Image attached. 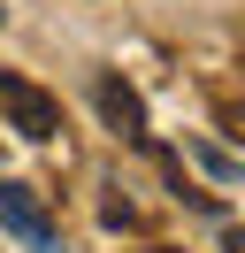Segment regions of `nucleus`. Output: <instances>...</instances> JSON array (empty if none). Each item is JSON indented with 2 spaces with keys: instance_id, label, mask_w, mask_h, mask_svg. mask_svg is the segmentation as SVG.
Masks as SVG:
<instances>
[{
  "instance_id": "5",
  "label": "nucleus",
  "mask_w": 245,
  "mask_h": 253,
  "mask_svg": "<svg viewBox=\"0 0 245 253\" xmlns=\"http://www.w3.org/2000/svg\"><path fill=\"white\" fill-rule=\"evenodd\" d=\"M222 253H245V230H230V238H222Z\"/></svg>"
},
{
  "instance_id": "7",
  "label": "nucleus",
  "mask_w": 245,
  "mask_h": 253,
  "mask_svg": "<svg viewBox=\"0 0 245 253\" xmlns=\"http://www.w3.org/2000/svg\"><path fill=\"white\" fill-rule=\"evenodd\" d=\"M0 16H8V8H0Z\"/></svg>"
},
{
  "instance_id": "2",
  "label": "nucleus",
  "mask_w": 245,
  "mask_h": 253,
  "mask_svg": "<svg viewBox=\"0 0 245 253\" xmlns=\"http://www.w3.org/2000/svg\"><path fill=\"white\" fill-rule=\"evenodd\" d=\"M0 123L23 146H46V138H61V100L46 92V84L15 77V69H0Z\"/></svg>"
},
{
  "instance_id": "1",
  "label": "nucleus",
  "mask_w": 245,
  "mask_h": 253,
  "mask_svg": "<svg viewBox=\"0 0 245 253\" xmlns=\"http://www.w3.org/2000/svg\"><path fill=\"white\" fill-rule=\"evenodd\" d=\"M0 230H8L23 253H69V246H61L54 207H46V192L23 184V176H0Z\"/></svg>"
},
{
  "instance_id": "3",
  "label": "nucleus",
  "mask_w": 245,
  "mask_h": 253,
  "mask_svg": "<svg viewBox=\"0 0 245 253\" xmlns=\"http://www.w3.org/2000/svg\"><path fill=\"white\" fill-rule=\"evenodd\" d=\"M92 100H100V115H107V130L115 138H146V100H138V84H122V77H92Z\"/></svg>"
},
{
  "instance_id": "6",
  "label": "nucleus",
  "mask_w": 245,
  "mask_h": 253,
  "mask_svg": "<svg viewBox=\"0 0 245 253\" xmlns=\"http://www.w3.org/2000/svg\"><path fill=\"white\" fill-rule=\"evenodd\" d=\"M153 253H184V246H153Z\"/></svg>"
},
{
  "instance_id": "4",
  "label": "nucleus",
  "mask_w": 245,
  "mask_h": 253,
  "mask_svg": "<svg viewBox=\"0 0 245 253\" xmlns=\"http://www.w3.org/2000/svg\"><path fill=\"white\" fill-rule=\"evenodd\" d=\"M100 222H107V230H130L138 207H130V200H107V207H100Z\"/></svg>"
}]
</instances>
